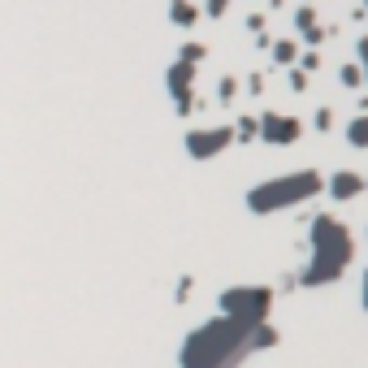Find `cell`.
<instances>
[{
  "label": "cell",
  "mask_w": 368,
  "mask_h": 368,
  "mask_svg": "<svg viewBox=\"0 0 368 368\" xmlns=\"http://www.w3.org/2000/svg\"><path fill=\"white\" fill-rule=\"evenodd\" d=\"M355 260V243L351 230L338 217H317L312 221V265L303 269V286H330L347 273V265Z\"/></svg>",
  "instance_id": "2"
},
{
  "label": "cell",
  "mask_w": 368,
  "mask_h": 368,
  "mask_svg": "<svg viewBox=\"0 0 368 368\" xmlns=\"http://www.w3.org/2000/svg\"><path fill=\"white\" fill-rule=\"evenodd\" d=\"M174 22H182V26L195 22V5H191V0H174Z\"/></svg>",
  "instance_id": "9"
},
{
  "label": "cell",
  "mask_w": 368,
  "mask_h": 368,
  "mask_svg": "<svg viewBox=\"0 0 368 368\" xmlns=\"http://www.w3.org/2000/svg\"><path fill=\"white\" fill-rule=\"evenodd\" d=\"M217 307H221V317H230V321L265 325L269 312H273V290L269 286H230V290H221Z\"/></svg>",
  "instance_id": "4"
},
{
  "label": "cell",
  "mask_w": 368,
  "mask_h": 368,
  "mask_svg": "<svg viewBox=\"0 0 368 368\" xmlns=\"http://www.w3.org/2000/svg\"><path fill=\"white\" fill-rule=\"evenodd\" d=\"M347 135H351V139H355L359 147H368V117H364V122H355V126H351Z\"/></svg>",
  "instance_id": "10"
},
{
  "label": "cell",
  "mask_w": 368,
  "mask_h": 368,
  "mask_svg": "<svg viewBox=\"0 0 368 368\" xmlns=\"http://www.w3.org/2000/svg\"><path fill=\"white\" fill-rule=\"evenodd\" d=\"M364 307H368V273H364Z\"/></svg>",
  "instance_id": "12"
},
{
  "label": "cell",
  "mask_w": 368,
  "mask_h": 368,
  "mask_svg": "<svg viewBox=\"0 0 368 368\" xmlns=\"http://www.w3.org/2000/svg\"><path fill=\"white\" fill-rule=\"evenodd\" d=\"M230 143H234V130H230V126H217V130H195V135H186V147H191V156H195V161L221 156Z\"/></svg>",
  "instance_id": "5"
},
{
  "label": "cell",
  "mask_w": 368,
  "mask_h": 368,
  "mask_svg": "<svg viewBox=\"0 0 368 368\" xmlns=\"http://www.w3.org/2000/svg\"><path fill=\"white\" fill-rule=\"evenodd\" d=\"M278 342H282V334L269 321L265 325H243V321L217 317V321H204L199 330L186 334V342L178 351V364L182 368H238L251 355L269 351Z\"/></svg>",
  "instance_id": "1"
},
{
  "label": "cell",
  "mask_w": 368,
  "mask_h": 368,
  "mask_svg": "<svg viewBox=\"0 0 368 368\" xmlns=\"http://www.w3.org/2000/svg\"><path fill=\"white\" fill-rule=\"evenodd\" d=\"M208 14H226V0H208Z\"/></svg>",
  "instance_id": "11"
},
{
  "label": "cell",
  "mask_w": 368,
  "mask_h": 368,
  "mask_svg": "<svg viewBox=\"0 0 368 368\" xmlns=\"http://www.w3.org/2000/svg\"><path fill=\"white\" fill-rule=\"evenodd\" d=\"M169 91H174V95H182V104H186V91H191V65H186V61L169 70Z\"/></svg>",
  "instance_id": "8"
},
{
  "label": "cell",
  "mask_w": 368,
  "mask_h": 368,
  "mask_svg": "<svg viewBox=\"0 0 368 368\" xmlns=\"http://www.w3.org/2000/svg\"><path fill=\"white\" fill-rule=\"evenodd\" d=\"M265 139L269 143H278V139L282 143H295L299 139V122H290V117H282V122L278 117H265Z\"/></svg>",
  "instance_id": "7"
},
{
  "label": "cell",
  "mask_w": 368,
  "mask_h": 368,
  "mask_svg": "<svg viewBox=\"0 0 368 368\" xmlns=\"http://www.w3.org/2000/svg\"><path fill=\"white\" fill-rule=\"evenodd\" d=\"M317 191H325V178L317 169H295V174L269 178V182H260L256 191H247V208L260 213V217H269V213H282V208L307 204Z\"/></svg>",
  "instance_id": "3"
},
{
  "label": "cell",
  "mask_w": 368,
  "mask_h": 368,
  "mask_svg": "<svg viewBox=\"0 0 368 368\" xmlns=\"http://www.w3.org/2000/svg\"><path fill=\"white\" fill-rule=\"evenodd\" d=\"M359 191H364V178L351 174V169H338L334 182H330V195H334V199H355Z\"/></svg>",
  "instance_id": "6"
}]
</instances>
